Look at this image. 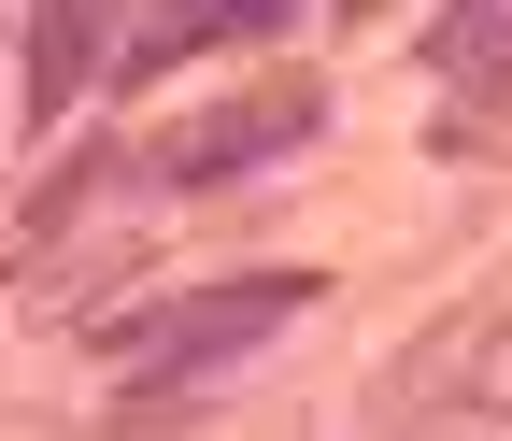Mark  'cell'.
Returning a JSON list of instances; mask_svg holds the SVG:
<instances>
[{
	"label": "cell",
	"mask_w": 512,
	"mask_h": 441,
	"mask_svg": "<svg viewBox=\"0 0 512 441\" xmlns=\"http://www.w3.org/2000/svg\"><path fill=\"white\" fill-rule=\"evenodd\" d=\"M100 72V15H29V129L43 114H72Z\"/></svg>",
	"instance_id": "4"
},
{
	"label": "cell",
	"mask_w": 512,
	"mask_h": 441,
	"mask_svg": "<svg viewBox=\"0 0 512 441\" xmlns=\"http://www.w3.org/2000/svg\"><path fill=\"white\" fill-rule=\"evenodd\" d=\"M313 299H328V271H228V285L171 299V313H86V342L143 356V385H214L228 356H256V342H271L285 313H313Z\"/></svg>",
	"instance_id": "1"
},
{
	"label": "cell",
	"mask_w": 512,
	"mask_h": 441,
	"mask_svg": "<svg viewBox=\"0 0 512 441\" xmlns=\"http://www.w3.org/2000/svg\"><path fill=\"white\" fill-rule=\"evenodd\" d=\"M114 171H128V157H114V143H86V157H57V171H43V185H29V242H57V228H72V214H86V200H100V185H114Z\"/></svg>",
	"instance_id": "5"
},
{
	"label": "cell",
	"mask_w": 512,
	"mask_h": 441,
	"mask_svg": "<svg viewBox=\"0 0 512 441\" xmlns=\"http://www.w3.org/2000/svg\"><path fill=\"white\" fill-rule=\"evenodd\" d=\"M441 441H470V427H441Z\"/></svg>",
	"instance_id": "7"
},
{
	"label": "cell",
	"mask_w": 512,
	"mask_h": 441,
	"mask_svg": "<svg viewBox=\"0 0 512 441\" xmlns=\"http://www.w3.org/2000/svg\"><path fill=\"white\" fill-rule=\"evenodd\" d=\"M313 86H256V100H214V114H185V129L157 143V185H228V171H256V157H285V143H313Z\"/></svg>",
	"instance_id": "3"
},
{
	"label": "cell",
	"mask_w": 512,
	"mask_h": 441,
	"mask_svg": "<svg viewBox=\"0 0 512 441\" xmlns=\"http://www.w3.org/2000/svg\"><path fill=\"white\" fill-rule=\"evenodd\" d=\"M441 72H456L470 100H512V15H456L441 29Z\"/></svg>",
	"instance_id": "6"
},
{
	"label": "cell",
	"mask_w": 512,
	"mask_h": 441,
	"mask_svg": "<svg viewBox=\"0 0 512 441\" xmlns=\"http://www.w3.org/2000/svg\"><path fill=\"white\" fill-rule=\"evenodd\" d=\"M384 413H399V427H512V313H456V328H427L399 370H384Z\"/></svg>",
	"instance_id": "2"
}]
</instances>
